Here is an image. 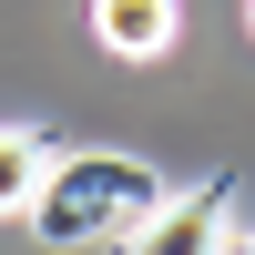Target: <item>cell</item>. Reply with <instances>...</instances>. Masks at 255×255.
Here are the masks:
<instances>
[{"mask_svg":"<svg viewBox=\"0 0 255 255\" xmlns=\"http://www.w3.org/2000/svg\"><path fill=\"white\" fill-rule=\"evenodd\" d=\"M225 194H235L225 174H204V184H184V194H163L153 215L123 235V255H225Z\"/></svg>","mask_w":255,"mask_h":255,"instance_id":"cell-2","label":"cell"},{"mask_svg":"<svg viewBox=\"0 0 255 255\" xmlns=\"http://www.w3.org/2000/svg\"><path fill=\"white\" fill-rule=\"evenodd\" d=\"M153 204H163V184L143 174L133 153H72V163H51V184L31 194V235L41 245H113V235H133Z\"/></svg>","mask_w":255,"mask_h":255,"instance_id":"cell-1","label":"cell"},{"mask_svg":"<svg viewBox=\"0 0 255 255\" xmlns=\"http://www.w3.org/2000/svg\"><path fill=\"white\" fill-rule=\"evenodd\" d=\"M92 41L113 61H163L184 41V10L174 0H92Z\"/></svg>","mask_w":255,"mask_h":255,"instance_id":"cell-3","label":"cell"},{"mask_svg":"<svg viewBox=\"0 0 255 255\" xmlns=\"http://www.w3.org/2000/svg\"><path fill=\"white\" fill-rule=\"evenodd\" d=\"M245 31H255V0H245Z\"/></svg>","mask_w":255,"mask_h":255,"instance_id":"cell-6","label":"cell"},{"mask_svg":"<svg viewBox=\"0 0 255 255\" xmlns=\"http://www.w3.org/2000/svg\"><path fill=\"white\" fill-rule=\"evenodd\" d=\"M225 255H255V235H245V245H225Z\"/></svg>","mask_w":255,"mask_h":255,"instance_id":"cell-5","label":"cell"},{"mask_svg":"<svg viewBox=\"0 0 255 255\" xmlns=\"http://www.w3.org/2000/svg\"><path fill=\"white\" fill-rule=\"evenodd\" d=\"M51 163L61 153L31 133V123H0V215H31V194L51 184Z\"/></svg>","mask_w":255,"mask_h":255,"instance_id":"cell-4","label":"cell"}]
</instances>
